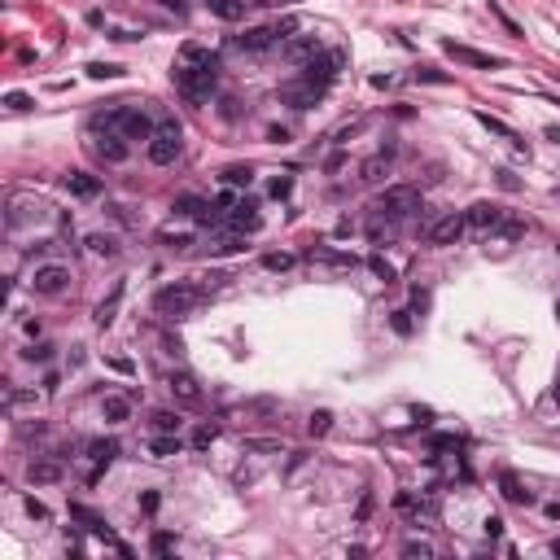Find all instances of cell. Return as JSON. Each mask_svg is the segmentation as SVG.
<instances>
[{
    "label": "cell",
    "instance_id": "cell-1",
    "mask_svg": "<svg viewBox=\"0 0 560 560\" xmlns=\"http://www.w3.org/2000/svg\"><path fill=\"white\" fill-rule=\"evenodd\" d=\"M171 79H175V88L184 92V101L189 106H201V101H206L211 92H215V79H219V57L211 53L206 62H189V66H175L171 70Z\"/></svg>",
    "mask_w": 560,
    "mask_h": 560
},
{
    "label": "cell",
    "instance_id": "cell-2",
    "mask_svg": "<svg viewBox=\"0 0 560 560\" xmlns=\"http://www.w3.org/2000/svg\"><path fill=\"white\" fill-rule=\"evenodd\" d=\"M206 298V289L201 285H189V280H175V285H162L158 293H154V311L162 315V320H184L197 302Z\"/></svg>",
    "mask_w": 560,
    "mask_h": 560
},
{
    "label": "cell",
    "instance_id": "cell-3",
    "mask_svg": "<svg viewBox=\"0 0 560 560\" xmlns=\"http://www.w3.org/2000/svg\"><path fill=\"white\" fill-rule=\"evenodd\" d=\"M180 149H184L180 123H175V118H162L158 132H154V140H149V162H154V167H171L175 158H180Z\"/></svg>",
    "mask_w": 560,
    "mask_h": 560
},
{
    "label": "cell",
    "instance_id": "cell-4",
    "mask_svg": "<svg viewBox=\"0 0 560 560\" xmlns=\"http://www.w3.org/2000/svg\"><path fill=\"white\" fill-rule=\"evenodd\" d=\"M372 211H376L381 219H403V215H416V211H425V206H420V193H416L412 184H394V189H386V193L372 201Z\"/></svg>",
    "mask_w": 560,
    "mask_h": 560
},
{
    "label": "cell",
    "instance_id": "cell-5",
    "mask_svg": "<svg viewBox=\"0 0 560 560\" xmlns=\"http://www.w3.org/2000/svg\"><path fill=\"white\" fill-rule=\"evenodd\" d=\"M31 289H35L40 298L66 293V289H70V267H62V263H40L35 276H31Z\"/></svg>",
    "mask_w": 560,
    "mask_h": 560
},
{
    "label": "cell",
    "instance_id": "cell-6",
    "mask_svg": "<svg viewBox=\"0 0 560 560\" xmlns=\"http://www.w3.org/2000/svg\"><path fill=\"white\" fill-rule=\"evenodd\" d=\"M342 53H337V48H333V53H315L307 66H302V79H307V84H315V88H328V84H333L337 79V74H342Z\"/></svg>",
    "mask_w": 560,
    "mask_h": 560
},
{
    "label": "cell",
    "instance_id": "cell-7",
    "mask_svg": "<svg viewBox=\"0 0 560 560\" xmlns=\"http://www.w3.org/2000/svg\"><path fill=\"white\" fill-rule=\"evenodd\" d=\"M320 96H324V88L307 84L302 74H298V79H289V84H280V106H289V110H311Z\"/></svg>",
    "mask_w": 560,
    "mask_h": 560
},
{
    "label": "cell",
    "instance_id": "cell-8",
    "mask_svg": "<svg viewBox=\"0 0 560 560\" xmlns=\"http://www.w3.org/2000/svg\"><path fill=\"white\" fill-rule=\"evenodd\" d=\"M464 228H469V215H442V219H434L429 223V245H455L464 237Z\"/></svg>",
    "mask_w": 560,
    "mask_h": 560
},
{
    "label": "cell",
    "instance_id": "cell-9",
    "mask_svg": "<svg viewBox=\"0 0 560 560\" xmlns=\"http://www.w3.org/2000/svg\"><path fill=\"white\" fill-rule=\"evenodd\" d=\"M92 149H96V158H101V162H110V167L127 162V154H132V145H127L123 132H101V136L92 140Z\"/></svg>",
    "mask_w": 560,
    "mask_h": 560
},
{
    "label": "cell",
    "instance_id": "cell-10",
    "mask_svg": "<svg viewBox=\"0 0 560 560\" xmlns=\"http://www.w3.org/2000/svg\"><path fill=\"white\" fill-rule=\"evenodd\" d=\"M315 53H320V40L315 35H293V40L280 44V57H285L289 66H307Z\"/></svg>",
    "mask_w": 560,
    "mask_h": 560
},
{
    "label": "cell",
    "instance_id": "cell-11",
    "mask_svg": "<svg viewBox=\"0 0 560 560\" xmlns=\"http://www.w3.org/2000/svg\"><path fill=\"white\" fill-rule=\"evenodd\" d=\"M442 48H447V57H455V62H464V66H477V70H495V66H499V57H495V53H481V48H469V44H455V40H447Z\"/></svg>",
    "mask_w": 560,
    "mask_h": 560
},
{
    "label": "cell",
    "instance_id": "cell-12",
    "mask_svg": "<svg viewBox=\"0 0 560 560\" xmlns=\"http://www.w3.org/2000/svg\"><path fill=\"white\" fill-rule=\"evenodd\" d=\"M228 223H233V233H259L263 228V215H259V201H250V197H241L237 206H233V215H228Z\"/></svg>",
    "mask_w": 560,
    "mask_h": 560
},
{
    "label": "cell",
    "instance_id": "cell-13",
    "mask_svg": "<svg viewBox=\"0 0 560 560\" xmlns=\"http://www.w3.org/2000/svg\"><path fill=\"white\" fill-rule=\"evenodd\" d=\"M118 132L127 136V140H154V118L149 114H140V110H123V123H118Z\"/></svg>",
    "mask_w": 560,
    "mask_h": 560
},
{
    "label": "cell",
    "instance_id": "cell-14",
    "mask_svg": "<svg viewBox=\"0 0 560 560\" xmlns=\"http://www.w3.org/2000/svg\"><path fill=\"white\" fill-rule=\"evenodd\" d=\"M167 390L175 394V403H184V407H197L201 403V386H197V376H189V372H171L167 376Z\"/></svg>",
    "mask_w": 560,
    "mask_h": 560
},
{
    "label": "cell",
    "instance_id": "cell-15",
    "mask_svg": "<svg viewBox=\"0 0 560 560\" xmlns=\"http://www.w3.org/2000/svg\"><path fill=\"white\" fill-rule=\"evenodd\" d=\"M66 189H70V197H79V201L101 197V180H96V175H88V171H70L66 175Z\"/></svg>",
    "mask_w": 560,
    "mask_h": 560
},
{
    "label": "cell",
    "instance_id": "cell-16",
    "mask_svg": "<svg viewBox=\"0 0 560 560\" xmlns=\"http://www.w3.org/2000/svg\"><path fill=\"white\" fill-rule=\"evenodd\" d=\"M233 44L241 48V53H267V48L276 44V35H271V27H250V31L237 35Z\"/></svg>",
    "mask_w": 560,
    "mask_h": 560
},
{
    "label": "cell",
    "instance_id": "cell-17",
    "mask_svg": "<svg viewBox=\"0 0 560 560\" xmlns=\"http://www.w3.org/2000/svg\"><path fill=\"white\" fill-rule=\"evenodd\" d=\"M27 477L35 481V486H53V481H62V460H31L27 464Z\"/></svg>",
    "mask_w": 560,
    "mask_h": 560
},
{
    "label": "cell",
    "instance_id": "cell-18",
    "mask_svg": "<svg viewBox=\"0 0 560 560\" xmlns=\"http://www.w3.org/2000/svg\"><path fill=\"white\" fill-rule=\"evenodd\" d=\"M499 491H503L508 503H517V508H530V503H534V495L521 486V477H517V473H499Z\"/></svg>",
    "mask_w": 560,
    "mask_h": 560
},
{
    "label": "cell",
    "instance_id": "cell-19",
    "mask_svg": "<svg viewBox=\"0 0 560 560\" xmlns=\"http://www.w3.org/2000/svg\"><path fill=\"white\" fill-rule=\"evenodd\" d=\"M503 223V211L495 206V201H477V206L469 211V228H499Z\"/></svg>",
    "mask_w": 560,
    "mask_h": 560
},
{
    "label": "cell",
    "instance_id": "cell-20",
    "mask_svg": "<svg viewBox=\"0 0 560 560\" xmlns=\"http://www.w3.org/2000/svg\"><path fill=\"white\" fill-rule=\"evenodd\" d=\"M250 5H254V0H206V9L215 18H223V22H241Z\"/></svg>",
    "mask_w": 560,
    "mask_h": 560
},
{
    "label": "cell",
    "instance_id": "cell-21",
    "mask_svg": "<svg viewBox=\"0 0 560 560\" xmlns=\"http://www.w3.org/2000/svg\"><path fill=\"white\" fill-rule=\"evenodd\" d=\"M101 412H106V420H110V425H123L127 416H132V398H127V394H106Z\"/></svg>",
    "mask_w": 560,
    "mask_h": 560
},
{
    "label": "cell",
    "instance_id": "cell-22",
    "mask_svg": "<svg viewBox=\"0 0 560 560\" xmlns=\"http://www.w3.org/2000/svg\"><path fill=\"white\" fill-rule=\"evenodd\" d=\"M386 175H390V149H386V154H376V158H368V162L359 167V180H364V184H381Z\"/></svg>",
    "mask_w": 560,
    "mask_h": 560
},
{
    "label": "cell",
    "instance_id": "cell-23",
    "mask_svg": "<svg viewBox=\"0 0 560 560\" xmlns=\"http://www.w3.org/2000/svg\"><path fill=\"white\" fill-rule=\"evenodd\" d=\"M149 455H154V460H171V455H180V434H154V438H149Z\"/></svg>",
    "mask_w": 560,
    "mask_h": 560
},
{
    "label": "cell",
    "instance_id": "cell-24",
    "mask_svg": "<svg viewBox=\"0 0 560 560\" xmlns=\"http://www.w3.org/2000/svg\"><path fill=\"white\" fill-rule=\"evenodd\" d=\"M241 250H245V233H223V237L211 241V254H215V259H223V254H241Z\"/></svg>",
    "mask_w": 560,
    "mask_h": 560
},
{
    "label": "cell",
    "instance_id": "cell-25",
    "mask_svg": "<svg viewBox=\"0 0 560 560\" xmlns=\"http://www.w3.org/2000/svg\"><path fill=\"white\" fill-rule=\"evenodd\" d=\"M88 455H92V464L110 469V464H114V455H118V442H114V438H96V442L88 447Z\"/></svg>",
    "mask_w": 560,
    "mask_h": 560
},
{
    "label": "cell",
    "instance_id": "cell-26",
    "mask_svg": "<svg viewBox=\"0 0 560 560\" xmlns=\"http://www.w3.org/2000/svg\"><path fill=\"white\" fill-rule=\"evenodd\" d=\"M118 302H123V285H114V293L96 307V315H92V320H96L101 328H110V324H114V315H118Z\"/></svg>",
    "mask_w": 560,
    "mask_h": 560
},
{
    "label": "cell",
    "instance_id": "cell-27",
    "mask_svg": "<svg viewBox=\"0 0 560 560\" xmlns=\"http://www.w3.org/2000/svg\"><path fill=\"white\" fill-rule=\"evenodd\" d=\"M219 180L228 184V189H250V180H254V171L245 167V162H233V167H223V175Z\"/></svg>",
    "mask_w": 560,
    "mask_h": 560
},
{
    "label": "cell",
    "instance_id": "cell-28",
    "mask_svg": "<svg viewBox=\"0 0 560 560\" xmlns=\"http://www.w3.org/2000/svg\"><path fill=\"white\" fill-rule=\"evenodd\" d=\"M149 420H154V434H180V425H184L180 412H167V407H158Z\"/></svg>",
    "mask_w": 560,
    "mask_h": 560
},
{
    "label": "cell",
    "instance_id": "cell-29",
    "mask_svg": "<svg viewBox=\"0 0 560 560\" xmlns=\"http://www.w3.org/2000/svg\"><path fill=\"white\" fill-rule=\"evenodd\" d=\"M477 123H481V127H486V132H495V136H503V140H513V145H521V140H517V132H513V127H508L503 118H495V114H486V110H481V114H477Z\"/></svg>",
    "mask_w": 560,
    "mask_h": 560
},
{
    "label": "cell",
    "instance_id": "cell-30",
    "mask_svg": "<svg viewBox=\"0 0 560 560\" xmlns=\"http://www.w3.org/2000/svg\"><path fill=\"white\" fill-rule=\"evenodd\" d=\"M88 250L96 254V259H114V254H118V241L106 237V233H92V237H88Z\"/></svg>",
    "mask_w": 560,
    "mask_h": 560
},
{
    "label": "cell",
    "instance_id": "cell-31",
    "mask_svg": "<svg viewBox=\"0 0 560 560\" xmlns=\"http://www.w3.org/2000/svg\"><path fill=\"white\" fill-rule=\"evenodd\" d=\"M328 429H333V412H311V420H307V434H311V438H324Z\"/></svg>",
    "mask_w": 560,
    "mask_h": 560
},
{
    "label": "cell",
    "instance_id": "cell-32",
    "mask_svg": "<svg viewBox=\"0 0 560 560\" xmlns=\"http://www.w3.org/2000/svg\"><path fill=\"white\" fill-rule=\"evenodd\" d=\"M245 451H254V455H280V442L276 438H245Z\"/></svg>",
    "mask_w": 560,
    "mask_h": 560
},
{
    "label": "cell",
    "instance_id": "cell-33",
    "mask_svg": "<svg viewBox=\"0 0 560 560\" xmlns=\"http://www.w3.org/2000/svg\"><path fill=\"white\" fill-rule=\"evenodd\" d=\"M22 359H27V364H48V359H53V346H48V342L27 346V350H22Z\"/></svg>",
    "mask_w": 560,
    "mask_h": 560
},
{
    "label": "cell",
    "instance_id": "cell-34",
    "mask_svg": "<svg viewBox=\"0 0 560 560\" xmlns=\"http://www.w3.org/2000/svg\"><path fill=\"white\" fill-rule=\"evenodd\" d=\"M215 438H219V429H215V425H197V429H193V447H197V451H206Z\"/></svg>",
    "mask_w": 560,
    "mask_h": 560
},
{
    "label": "cell",
    "instance_id": "cell-35",
    "mask_svg": "<svg viewBox=\"0 0 560 560\" xmlns=\"http://www.w3.org/2000/svg\"><path fill=\"white\" fill-rule=\"evenodd\" d=\"M88 74H92V79H118L123 66H114V62H92V66H88Z\"/></svg>",
    "mask_w": 560,
    "mask_h": 560
},
{
    "label": "cell",
    "instance_id": "cell-36",
    "mask_svg": "<svg viewBox=\"0 0 560 560\" xmlns=\"http://www.w3.org/2000/svg\"><path fill=\"white\" fill-rule=\"evenodd\" d=\"M70 517H74V521H84L88 530H101V525H106V521H101L96 513H88V508H84V503H70Z\"/></svg>",
    "mask_w": 560,
    "mask_h": 560
},
{
    "label": "cell",
    "instance_id": "cell-37",
    "mask_svg": "<svg viewBox=\"0 0 560 560\" xmlns=\"http://www.w3.org/2000/svg\"><path fill=\"white\" fill-rule=\"evenodd\" d=\"M201 211H206L201 197H175V215H201Z\"/></svg>",
    "mask_w": 560,
    "mask_h": 560
},
{
    "label": "cell",
    "instance_id": "cell-38",
    "mask_svg": "<svg viewBox=\"0 0 560 560\" xmlns=\"http://www.w3.org/2000/svg\"><path fill=\"white\" fill-rule=\"evenodd\" d=\"M293 31H298V18H276L271 22V35L276 40H293Z\"/></svg>",
    "mask_w": 560,
    "mask_h": 560
},
{
    "label": "cell",
    "instance_id": "cell-39",
    "mask_svg": "<svg viewBox=\"0 0 560 560\" xmlns=\"http://www.w3.org/2000/svg\"><path fill=\"white\" fill-rule=\"evenodd\" d=\"M368 267H372V276H381V280H386V285L394 280V267H390L386 259H381V254H368Z\"/></svg>",
    "mask_w": 560,
    "mask_h": 560
},
{
    "label": "cell",
    "instance_id": "cell-40",
    "mask_svg": "<svg viewBox=\"0 0 560 560\" xmlns=\"http://www.w3.org/2000/svg\"><path fill=\"white\" fill-rule=\"evenodd\" d=\"M416 79H420V84H451V74H447V70H434V66H420Z\"/></svg>",
    "mask_w": 560,
    "mask_h": 560
},
{
    "label": "cell",
    "instance_id": "cell-41",
    "mask_svg": "<svg viewBox=\"0 0 560 560\" xmlns=\"http://www.w3.org/2000/svg\"><path fill=\"white\" fill-rule=\"evenodd\" d=\"M263 267H267V271H289V267H293V254H267Z\"/></svg>",
    "mask_w": 560,
    "mask_h": 560
},
{
    "label": "cell",
    "instance_id": "cell-42",
    "mask_svg": "<svg viewBox=\"0 0 560 560\" xmlns=\"http://www.w3.org/2000/svg\"><path fill=\"white\" fill-rule=\"evenodd\" d=\"M390 324H394V333H398V337H412V311H394Z\"/></svg>",
    "mask_w": 560,
    "mask_h": 560
},
{
    "label": "cell",
    "instance_id": "cell-43",
    "mask_svg": "<svg viewBox=\"0 0 560 560\" xmlns=\"http://www.w3.org/2000/svg\"><path fill=\"white\" fill-rule=\"evenodd\" d=\"M394 508L412 517V513H420V499H416V495H407V491H398V495H394Z\"/></svg>",
    "mask_w": 560,
    "mask_h": 560
},
{
    "label": "cell",
    "instance_id": "cell-44",
    "mask_svg": "<svg viewBox=\"0 0 560 560\" xmlns=\"http://www.w3.org/2000/svg\"><path fill=\"white\" fill-rule=\"evenodd\" d=\"M22 508H27V517H31V521H48V508H44L35 495H27V499H22Z\"/></svg>",
    "mask_w": 560,
    "mask_h": 560
},
{
    "label": "cell",
    "instance_id": "cell-45",
    "mask_svg": "<svg viewBox=\"0 0 560 560\" xmlns=\"http://www.w3.org/2000/svg\"><path fill=\"white\" fill-rule=\"evenodd\" d=\"M149 551H154V556H171V551H175V539H171V534H154Z\"/></svg>",
    "mask_w": 560,
    "mask_h": 560
},
{
    "label": "cell",
    "instance_id": "cell-46",
    "mask_svg": "<svg viewBox=\"0 0 560 560\" xmlns=\"http://www.w3.org/2000/svg\"><path fill=\"white\" fill-rule=\"evenodd\" d=\"M180 57H184V62H193V66H197V62H206V57H211V53H206V48H201V44H193V40H189V44H184V48H180Z\"/></svg>",
    "mask_w": 560,
    "mask_h": 560
},
{
    "label": "cell",
    "instance_id": "cell-47",
    "mask_svg": "<svg viewBox=\"0 0 560 560\" xmlns=\"http://www.w3.org/2000/svg\"><path fill=\"white\" fill-rule=\"evenodd\" d=\"M403 556H412V560L420 556V560H425V556H434V547H429L425 539H412V543H407V547H403Z\"/></svg>",
    "mask_w": 560,
    "mask_h": 560
},
{
    "label": "cell",
    "instance_id": "cell-48",
    "mask_svg": "<svg viewBox=\"0 0 560 560\" xmlns=\"http://www.w3.org/2000/svg\"><path fill=\"white\" fill-rule=\"evenodd\" d=\"M5 106H9L13 114H22V110H31V96H27V92H9V96H5Z\"/></svg>",
    "mask_w": 560,
    "mask_h": 560
},
{
    "label": "cell",
    "instance_id": "cell-49",
    "mask_svg": "<svg viewBox=\"0 0 560 560\" xmlns=\"http://www.w3.org/2000/svg\"><path fill=\"white\" fill-rule=\"evenodd\" d=\"M162 245H171V250H189L193 237H189V233H162Z\"/></svg>",
    "mask_w": 560,
    "mask_h": 560
},
{
    "label": "cell",
    "instance_id": "cell-50",
    "mask_svg": "<svg viewBox=\"0 0 560 560\" xmlns=\"http://www.w3.org/2000/svg\"><path fill=\"white\" fill-rule=\"evenodd\" d=\"M140 508H145L149 517H154L158 508H162V495H158V491H145V495H140Z\"/></svg>",
    "mask_w": 560,
    "mask_h": 560
},
{
    "label": "cell",
    "instance_id": "cell-51",
    "mask_svg": "<svg viewBox=\"0 0 560 560\" xmlns=\"http://www.w3.org/2000/svg\"><path fill=\"white\" fill-rule=\"evenodd\" d=\"M293 193V180H289V175H276V180H271V197H289Z\"/></svg>",
    "mask_w": 560,
    "mask_h": 560
},
{
    "label": "cell",
    "instance_id": "cell-52",
    "mask_svg": "<svg viewBox=\"0 0 560 560\" xmlns=\"http://www.w3.org/2000/svg\"><path fill=\"white\" fill-rule=\"evenodd\" d=\"M434 451H460V438H455V434H438L434 438Z\"/></svg>",
    "mask_w": 560,
    "mask_h": 560
},
{
    "label": "cell",
    "instance_id": "cell-53",
    "mask_svg": "<svg viewBox=\"0 0 560 560\" xmlns=\"http://www.w3.org/2000/svg\"><path fill=\"white\" fill-rule=\"evenodd\" d=\"M491 13H495V18L503 22V27H508V35H517V40H521V27H517V22H513V18H508V13H503L499 5H491Z\"/></svg>",
    "mask_w": 560,
    "mask_h": 560
},
{
    "label": "cell",
    "instance_id": "cell-54",
    "mask_svg": "<svg viewBox=\"0 0 560 560\" xmlns=\"http://www.w3.org/2000/svg\"><path fill=\"white\" fill-rule=\"evenodd\" d=\"M372 503H376V499H372V495H364V499H359V508H354V521H359V525L372 517Z\"/></svg>",
    "mask_w": 560,
    "mask_h": 560
},
{
    "label": "cell",
    "instance_id": "cell-55",
    "mask_svg": "<svg viewBox=\"0 0 560 560\" xmlns=\"http://www.w3.org/2000/svg\"><path fill=\"white\" fill-rule=\"evenodd\" d=\"M237 201H241V197H237L233 189H223V193H219V201H215V206H219V211H233V206H237Z\"/></svg>",
    "mask_w": 560,
    "mask_h": 560
},
{
    "label": "cell",
    "instance_id": "cell-56",
    "mask_svg": "<svg viewBox=\"0 0 560 560\" xmlns=\"http://www.w3.org/2000/svg\"><path fill=\"white\" fill-rule=\"evenodd\" d=\"M197 223H201V228H215V223H219V206H206V211L197 215Z\"/></svg>",
    "mask_w": 560,
    "mask_h": 560
},
{
    "label": "cell",
    "instance_id": "cell-57",
    "mask_svg": "<svg viewBox=\"0 0 560 560\" xmlns=\"http://www.w3.org/2000/svg\"><path fill=\"white\" fill-rule=\"evenodd\" d=\"M499 534H503V521L499 517H486V539H499Z\"/></svg>",
    "mask_w": 560,
    "mask_h": 560
},
{
    "label": "cell",
    "instance_id": "cell-58",
    "mask_svg": "<svg viewBox=\"0 0 560 560\" xmlns=\"http://www.w3.org/2000/svg\"><path fill=\"white\" fill-rule=\"evenodd\" d=\"M267 140H271V145H280V140H289V132H285V127H271Z\"/></svg>",
    "mask_w": 560,
    "mask_h": 560
},
{
    "label": "cell",
    "instance_id": "cell-59",
    "mask_svg": "<svg viewBox=\"0 0 560 560\" xmlns=\"http://www.w3.org/2000/svg\"><path fill=\"white\" fill-rule=\"evenodd\" d=\"M412 307H416V311H425V307H429V293H420V289H416V293H412Z\"/></svg>",
    "mask_w": 560,
    "mask_h": 560
},
{
    "label": "cell",
    "instance_id": "cell-60",
    "mask_svg": "<svg viewBox=\"0 0 560 560\" xmlns=\"http://www.w3.org/2000/svg\"><path fill=\"white\" fill-rule=\"evenodd\" d=\"M254 5H267V9H280V5H293V0H254Z\"/></svg>",
    "mask_w": 560,
    "mask_h": 560
},
{
    "label": "cell",
    "instance_id": "cell-61",
    "mask_svg": "<svg viewBox=\"0 0 560 560\" xmlns=\"http://www.w3.org/2000/svg\"><path fill=\"white\" fill-rule=\"evenodd\" d=\"M162 5H167L171 13H184V0H162Z\"/></svg>",
    "mask_w": 560,
    "mask_h": 560
},
{
    "label": "cell",
    "instance_id": "cell-62",
    "mask_svg": "<svg viewBox=\"0 0 560 560\" xmlns=\"http://www.w3.org/2000/svg\"><path fill=\"white\" fill-rule=\"evenodd\" d=\"M551 398H556V403H560V376H556V386H551Z\"/></svg>",
    "mask_w": 560,
    "mask_h": 560
},
{
    "label": "cell",
    "instance_id": "cell-63",
    "mask_svg": "<svg viewBox=\"0 0 560 560\" xmlns=\"http://www.w3.org/2000/svg\"><path fill=\"white\" fill-rule=\"evenodd\" d=\"M551 556H560V539H556V543H551Z\"/></svg>",
    "mask_w": 560,
    "mask_h": 560
},
{
    "label": "cell",
    "instance_id": "cell-64",
    "mask_svg": "<svg viewBox=\"0 0 560 560\" xmlns=\"http://www.w3.org/2000/svg\"><path fill=\"white\" fill-rule=\"evenodd\" d=\"M556 74H560V70H556Z\"/></svg>",
    "mask_w": 560,
    "mask_h": 560
}]
</instances>
